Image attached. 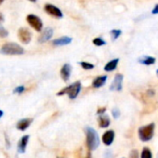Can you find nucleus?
I'll use <instances>...</instances> for the list:
<instances>
[{
    "instance_id": "obj_12",
    "label": "nucleus",
    "mask_w": 158,
    "mask_h": 158,
    "mask_svg": "<svg viewBox=\"0 0 158 158\" xmlns=\"http://www.w3.org/2000/svg\"><path fill=\"white\" fill-rule=\"evenodd\" d=\"M107 79H108L107 75H101V76L96 77L92 81V87L94 89H100V88L103 87L107 81Z\"/></svg>"
},
{
    "instance_id": "obj_21",
    "label": "nucleus",
    "mask_w": 158,
    "mask_h": 158,
    "mask_svg": "<svg viewBox=\"0 0 158 158\" xmlns=\"http://www.w3.org/2000/svg\"><path fill=\"white\" fill-rule=\"evenodd\" d=\"M79 64L81 65V67L84 70H92L95 67L94 64H92L90 62H87V61H80V62H79Z\"/></svg>"
},
{
    "instance_id": "obj_1",
    "label": "nucleus",
    "mask_w": 158,
    "mask_h": 158,
    "mask_svg": "<svg viewBox=\"0 0 158 158\" xmlns=\"http://www.w3.org/2000/svg\"><path fill=\"white\" fill-rule=\"evenodd\" d=\"M81 88H82V85H81V82L80 81H76L67 87H65L64 89H62L60 91H59L57 93V96H63L65 94L68 95L69 99L71 100H74L77 98V96L79 95L81 91Z\"/></svg>"
},
{
    "instance_id": "obj_7",
    "label": "nucleus",
    "mask_w": 158,
    "mask_h": 158,
    "mask_svg": "<svg viewBox=\"0 0 158 158\" xmlns=\"http://www.w3.org/2000/svg\"><path fill=\"white\" fill-rule=\"evenodd\" d=\"M18 37L23 44L27 45L32 40V34L27 28L23 27V28H20L18 30Z\"/></svg>"
},
{
    "instance_id": "obj_3",
    "label": "nucleus",
    "mask_w": 158,
    "mask_h": 158,
    "mask_svg": "<svg viewBox=\"0 0 158 158\" xmlns=\"http://www.w3.org/2000/svg\"><path fill=\"white\" fill-rule=\"evenodd\" d=\"M85 132L87 135V144L90 151L96 150L100 145V139L97 131L90 127H86Z\"/></svg>"
},
{
    "instance_id": "obj_10",
    "label": "nucleus",
    "mask_w": 158,
    "mask_h": 158,
    "mask_svg": "<svg viewBox=\"0 0 158 158\" xmlns=\"http://www.w3.org/2000/svg\"><path fill=\"white\" fill-rule=\"evenodd\" d=\"M72 73V66L69 63H65L62 65L60 69V77L64 82H68Z\"/></svg>"
},
{
    "instance_id": "obj_25",
    "label": "nucleus",
    "mask_w": 158,
    "mask_h": 158,
    "mask_svg": "<svg viewBox=\"0 0 158 158\" xmlns=\"http://www.w3.org/2000/svg\"><path fill=\"white\" fill-rule=\"evenodd\" d=\"M112 114H113V117L114 119H117L120 116V111H119V109L118 108H114L112 110Z\"/></svg>"
},
{
    "instance_id": "obj_13",
    "label": "nucleus",
    "mask_w": 158,
    "mask_h": 158,
    "mask_svg": "<svg viewBox=\"0 0 158 158\" xmlns=\"http://www.w3.org/2000/svg\"><path fill=\"white\" fill-rule=\"evenodd\" d=\"M114 130H108L102 135V142L107 146H110L114 142Z\"/></svg>"
},
{
    "instance_id": "obj_14",
    "label": "nucleus",
    "mask_w": 158,
    "mask_h": 158,
    "mask_svg": "<svg viewBox=\"0 0 158 158\" xmlns=\"http://www.w3.org/2000/svg\"><path fill=\"white\" fill-rule=\"evenodd\" d=\"M32 122H33V119L32 118H24V119H22V120H20L17 123L16 127L19 130L23 131V130H25L26 128H28L30 127V125L32 124Z\"/></svg>"
},
{
    "instance_id": "obj_2",
    "label": "nucleus",
    "mask_w": 158,
    "mask_h": 158,
    "mask_svg": "<svg viewBox=\"0 0 158 158\" xmlns=\"http://www.w3.org/2000/svg\"><path fill=\"white\" fill-rule=\"evenodd\" d=\"M0 53L3 55L9 56H16V55H23L24 53V48L21 47L17 43H6L0 48Z\"/></svg>"
},
{
    "instance_id": "obj_6",
    "label": "nucleus",
    "mask_w": 158,
    "mask_h": 158,
    "mask_svg": "<svg viewBox=\"0 0 158 158\" xmlns=\"http://www.w3.org/2000/svg\"><path fill=\"white\" fill-rule=\"evenodd\" d=\"M44 10L51 17H54V18H57V19H61L63 17L62 11L58 7L52 5V4H46L45 7H44Z\"/></svg>"
},
{
    "instance_id": "obj_5",
    "label": "nucleus",
    "mask_w": 158,
    "mask_h": 158,
    "mask_svg": "<svg viewBox=\"0 0 158 158\" xmlns=\"http://www.w3.org/2000/svg\"><path fill=\"white\" fill-rule=\"evenodd\" d=\"M26 21L29 23V25L32 28H34L36 32H41L42 31V29H43V22L38 16H36L35 14H28L27 17H26Z\"/></svg>"
},
{
    "instance_id": "obj_27",
    "label": "nucleus",
    "mask_w": 158,
    "mask_h": 158,
    "mask_svg": "<svg viewBox=\"0 0 158 158\" xmlns=\"http://www.w3.org/2000/svg\"><path fill=\"white\" fill-rule=\"evenodd\" d=\"M129 158H139V152L137 150H132L129 154Z\"/></svg>"
},
{
    "instance_id": "obj_22",
    "label": "nucleus",
    "mask_w": 158,
    "mask_h": 158,
    "mask_svg": "<svg viewBox=\"0 0 158 158\" xmlns=\"http://www.w3.org/2000/svg\"><path fill=\"white\" fill-rule=\"evenodd\" d=\"M92 43H93L95 46H97V47H102V46L106 45V41L103 40L102 37H96V38H94L93 41H92Z\"/></svg>"
},
{
    "instance_id": "obj_15",
    "label": "nucleus",
    "mask_w": 158,
    "mask_h": 158,
    "mask_svg": "<svg viewBox=\"0 0 158 158\" xmlns=\"http://www.w3.org/2000/svg\"><path fill=\"white\" fill-rule=\"evenodd\" d=\"M29 135H25L23 136L21 140L19 141L18 143V152L20 153H23L25 152V149H26V146L28 144V141H29Z\"/></svg>"
},
{
    "instance_id": "obj_34",
    "label": "nucleus",
    "mask_w": 158,
    "mask_h": 158,
    "mask_svg": "<svg viewBox=\"0 0 158 158\" xmlns=\"http://www.w3.org/2000/svg\"><path fill=\"white\" fill-rule=\"evenodd\" d=\"M156 73H157V74H158V69H157V71H156Z\"/></svg>"
},
{
    "instance_id": "obj_29",
    "label": "nucleus",
    "mask_w": 158,
    "mask_h": 158,
    "mask_svg": "<svg viewBox=\"0 0 158 158\" xmlns=\"http://www.w3.org/2000/svg\"><path fill=\"white\" fill-rule=\"evenodd\" d=\"M152 14H154V15L158 14V4H157V5H155V6L153 7L152 10Z\"/></svg>"
},
{
    "instance_id": "obj_31",
    "label": "nucleus",
    "mask_w": 158,
    "mask_h": 158,
    "mask_svg": "<svg viewBox=\"0 0 158 158\" xmlns=\"http://www.w3.org/2000/svg\"><path fill=\"white\" fill-rule=\"evenodd\" d=\"M3 115H4V112L2 110H0V118H1Z\"/></svg>"
},
{
    "instance_id": "obj_24",
    "label": "nucleus",
    "mask_w": 158,
    "mask_h": 158,
    "mask_svg": "<svg viewBox=\"0 0 158 158\" xmlns=\"http://www.w3.org/2000/svg\"><path fill=\"white\" fill-rule=\"evenodd\" d=\"M9 35V32L2 26V25H0V37H7Z\"/></svg>"
},
{
    "instance_id": "obj_19",
    "label": "nucleus",
    "mask_w": 158,
    "mask_h": 158,
    "mask_svg": "<svg viewBox=\"0 0 158 158\" xmlns=\"http://www.w3.org/2000/svg\"><path fill=\"white\" fill-rule=\"evenodd\" d=\"M110 34L112 35V39L113 40H116L121 35H122V31L119 29H113L110 31Z\"/></svg>"
},
{
    "instance_id": "obj_11",
    "label": "nucleus",
    "mask_w": 158,
    "mask_h": 158,
    "mask_svg": "<svg viewBox=\"0 0 158 158\" xmlns=\"http://www.w3.org/2000/svg\"><path fill=\"white\" fill-rule=\"evenodd\" d=\"M72 41H73V38L72 37H69V36H61V37H59L57 39H54L52 41V44H53V46L60 47V46L69 45V44L72 43Z\"/></svg>"
},
{
    "instance_id": "obj_16",
    "label": "nucleus",
    "mask_w": 158,
    "mask_h": 158,
    "mask_svg": "<svg viewBox=\"0 0 158 158\" xmlns=\"http://www.w3.org/2000/svg\"><path fill=\"white\" fill-rule=\"evenodd\" d=\"M155 58L154 57H152V56H142L140 58L138 59V62L140 63V64H143V65H152L155 63Z\"/></svg>"
},
{
    "instance_id": "obj_20",
    "label": "nucleus",
    "mask_w": 158,
    "mask_h": 158,
    "mask_svg": "<svg viewBox=\"0 0 158 158\" xmlns=\"http://www.w3.org/2000/svg\"><path fill=\"white\" fill-rule=\"evenodd\" d=\"M140 158H152L151 150L148 149V148H144V149L142 150V152H141Z\"/></svg>"
},
{
    "instance_id": "obj_17",
    "label": "nucleus",
    "mask_w": 158,
    "mask_h": 158,
    "mask_svg": "<svg viewBox=\"0 0 158 158\" xmlns=\"http://www.w3.org/2000/svg\"><path fill=\"white\" fill-rule=\"evenodd\" d=\"M119 60H120L118 58H115V59H113L112 60H110L109 62H107V64H105V66L103 68L104 71H106V72H113V71H114L117 68Z\"/></svg>"
},
{
    "instance_id": "obj_9",
    "label": "nucleus",
    "mask_w": 158,
    "mask_h": 158,
    "mask_svg": "<svg viewBox=\"0 0 158 158\" xmlns=\"http://www.w3.org/2000/svg\"><path fill=\"white\" fill-rule=\"evenodd\" d=\"M53 34H54V32H53V29L51 27H46L42 31L40 36L38 37V42L43 44V43L49 41L51 39V37L53 36Z\"/></svg>"
},
{
    "instance_id": "obj_23",
    "label": "nucleus",
    "mask_w": 158,
    "mask_h": 158,
    "mask_svg": "<svg viewBox=\"0 0 158 158\" xmlns=\"http://www.w3.org/2000/svg\"><path fill=\"white\" fill-rule=\"evenodd\" d=\"M24 91H25V87L24 86H19V87H17V88L14 89L13 93L14 94H22Z\"/></svg>"
},
{
    "instance_id": "obj_33",
    "label": "nucleus",
    "mask_w": 158,
    "mask_h": 158,
    "mask_svg": "<svg viewBox=\"0 0 158 158\" xmlns=\"http://www.w3.org/2000/svg\"><path fill=\"white\" fill-rule=\"evenodd\" d=\"M29 1H31V2H36V0H29Z\"/></svg>"
},
{
    "instance_id": "obj_28",
    "label": "nucleus",
    "mask_w": 158,
    "mask_h": 158,
    "mask_svg": "<svg viewBox=\"0 0 158 158\" xmlns=\"http://www.w3.org/2000/svg\"><path fill=\"white\" fill-rule=\"evenodd\" d=\"M106 112V108L105 107H102V108H99L98 110H97V114H103L104 113Z\"/></svg>"
},
{
    "instance_id": "obj_18",
    "label": "nucleus",
    "mask_w": 158,
    "mask_h": 158,
    "mask_svg": "<svg viewBox=\"0 0 158 158\" xmlns=\"http://www.w3.org/2000/svg\"><path fill=\"white\" fill-rule=\"evenodd\" d=\"M111 124V120L109 118V116L107 114H101L99 116V125L102 128H106L110 126Z\"/></svg>"
},
{
    "instance_id": "obj_30",
    "label": "nucleus",
    "mask_w": 158,
    "mask_h": 158,
    "mask_svg": "<svg viewBox=\"0 0 158 158\" xmlns=\"http://www.w3.org/2000/svg\"><path fill=\"white\" fill-rule=\"evenodd\" d=\"M3 22H4V16L1 12H0V23H3Z\"/></svg>"
},
{
    "instance_id": "obj_26",
    "label": "nucleus",
    "mask_w": 158,
    "mask_h": 158,
    "mask_svg": "<svg viewBox=\"0 0 158 158\" xmlns=\"http://www.w3.org/2000/svg\"><path fill=\"white\" fill-rule=\"evenodd\" d=\"M103 158H114L113 152L111 150H106L103 154Z\"/></svg>"
},
{
    "instance_id": "obj_8",
    "label": "nucleus",
    "mask_w": 158,
    "mask_h": 158,
    "mask_svg": "<svg viewBox=\"0 0 158 158\" xmlns=\"http://www.w3.org/2000/svg\"><path fill=\"white\" fill-rule=\"evenodd\" d=\"M123 80L124 76L121 73H117L114 75V81L110 86V90L111 91H121L123 89Z\"/></svg>"
},
{
    "instance_id": "obj_32",
    "label": "nucleus",
    "mask_w": 158,
    "mask_h": 158,
    "mask_svg": "<svg viewBox=\"0 0 158 158\" xmlns=\"http://www.w3.org/2000/svg\"><path fill=\"white\" fill-rule=\"evenodd\" d=\"M3 2H4V0H0V5H1V4H2Z\"/></svg>"
},
{
    "instance_id": "obj_4",
    "label": "nucleus",
    "mask_w": 158,
    "mask_h": 158,
    "mask_svg": "<svg viewBox=\"0 0 158 158\" xmlns=\"http://www.w3.org/2000/svg\"><path fill=\"white\" fill-rule=\"evenodd\" d=\"M154 124L151 123L149 125L140 127L138 130L139 138L141 141H149L152 139L154 133Z\"/></svg>"
}]
</instances>
